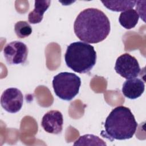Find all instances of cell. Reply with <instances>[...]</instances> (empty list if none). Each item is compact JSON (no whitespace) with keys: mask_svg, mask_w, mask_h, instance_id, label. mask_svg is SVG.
<instances>
[{"mask_svg":"<svg viewBox=\"0 0 146 146\" xmlns=\"http://www.w3.org/2000/svg\"><path fill=\"white\" fill-rule=\"evenodd\" d=\"M137 123L131 110L124 106L113 109L104 123V131L101 135L111 141L125 140L133 137L136 132Z\"/></svg>","mask_w":146,"mask_h":146,"instance_id":"obj_2","label":"cell"},{"mask_svg":"<svg viewBox=\"0 0 146 146\" xmlns=\"http://www.w3.org/2000/svg\"><path fill=\"white\" fill-rule=\"evenodd\" d=\"M51 1H35L34 9L28 16L29 22L31 24L40 23L42 19L44 13L50 5Z\"/></svg>","mask_w":146,"mask_h":146,"instance_id":"obj_10","label":"cell"},{"mask_svg":"<svg viewBox=\"0 0 146 146\" xmlns=\"http://www.w3.org/2000/svg\"><path fill=\"white\" fill-rule=\"evenodd\" d=\"M102 2L111 11L122 12L132 9L136 4V1H102Z\"/></svg>","mask_w":146,"mask_h":146,"instance_id":"obj_12","label":"cell"},{"mask_svg":"<svg viewBox=\"0 0 146 146\" xmlns=\"http://www.w3.org/2000/svg\"><path fill=\"white\" fill-rule=\"evenodd\" d=\"M64 59L70 68L76 72L84 74L88 72L96 64V52L91 44L75 42L67 46Z\"/></svg>","mask_w":146,"mask_h":146,"instance_id":"obj_3","label":"cell"},{"mask_svg":"<svg viewBox=\"0 0 146 146\" xmlns=\"http://www.w3.org/2000/svg\"><path fill=\"white\" fill-rule=\"evenodd\" d=\"M63 124V115L57 110L48 111L43 116L41 121V125L46 132L55 135L62 132Z\"/></svg>","mask_w":146,"mask_h":146,"instance_id":"obj_8","label":"cell"},{"mask_svg":"<svg viewBox=\"0 0 146 146\" xmlns=\"http://www.w3.org/2000/svg\"><path fill=\"white\" fill-rule=\"evenodd\" d=\"M139 19L138 13L134 9H131L123 11L120 14L119 21L120 24L126 29H131L135 27Z\"/></svg>","mask_w":146,"mask_h":146,"instance_id":"obj_11","label":"cell"},{"mask_svg":"<svg viewBox=\"0 0 146 146\" xmlns=\"http://www.w3.org/2000/svg\"><path fill=\"white\" fill-rule=\"evenodd\" d=\"M23 102V94L16 88H9L5 90L1 97L2 107L10 113H16L22 108Z\"/></svg>","mask_w":146,"mask_h":146,"instance_id":"obj_7","label":"cell"},{"mask_svg":"<svg viewBox=\"0 0 146 146\" xmlns=\"http://www.w3.org/2000/svg\"><path fill=\"white\" fill-rule=\"evenodd\" d=\"M14 31L18 38H25L31 34L32 27L27 22L20 21L15 24Z\"/></svg>","mask_w":146,"mask_h":146,"instance_id":"obj_13","label":"cell"},{"mask_svg":"<svg viewBox=\"0 0 146 146\" xmlns=\"http://www.w3.org/2000/svg\"><path fill=\"white\" fill-rule=\"evenodd\" d=\"M3 55L7 63L10 65L23 64L27 58L28 48L24 43L13 41L4 47Z\"/></svg>","mask_w":146,"mask_h":146,"instance_id":"obj_6","label":"cell"},{"mask_svg":"<svg viewBox=\"0 0 146 146\" xmlns=\"http://www.w3.org/2000/svg\"><path fill=\"white\" fill-rule=\"evenodd\" d=\"M76 36L88 43H97L104 40L110 32V22L107 15L95 8H88L77 16L74 25Z\"/></svg>","mask_w":146,"mask_h":146,"instance_id":"obj_1","label":"cell"},{"mask_svg":"<svg viewBox=\"0 0 146 146\" xmlns=\"http://www.w3.org/2000/svg\"><path fill=\"white\" fill-rule=\"evenodd\" d=\"M144 90V82L139 78H134L127 79L124 82L122 87V93L128 99H135L143 94Z\"/></svg>","mask_w":146,"mask_h":146,"instance_id":"obj_9","label":"cell"},{"mask_svg":"<svg viewBox=\"0 0 146 146\" xmlns=\"http://www.w3.org/2000/svg\"><path fill=\"white\" fill-rule=\"evenodd\" d=\"M115 70L118 74L126 79L137 77L141 71L137 59L128 53L123 54L117 58Z\"/></svg>","mask_w":146,"mask_h":146,"instance_id":"obj_5","label":"cell"},{"mask_svg":"<svg viewBox=\"0 0 146 146\" xmlns=\"http://www.w3.org/2000/svg\"><path fill=\"white\" fill-rule=\"evenodd\" d=\"M86 141H93L96 144V145H106L103 140L94 135H85L80 136V137L75 141L74 145H83Z\"/></svg>","mask_w":146,"mask_h":146,"instance_id":"obj_14","label":"cell"},{"mask_svg":"<svg viewBox=\"0 0 146 146\" xmlns=\"http://www.w3.org/2000/svg\"><path fill=\"white\" fill-rule=\"evenodd\" d=\"M80 85V78L71 72H60L52 80L55 94L60 99L66 101L71 100L79 93Z\"/></svg>","mask_w":146,"mask_h":146,"instance_id":"obj_4","label":"cell"}]
</instances>
